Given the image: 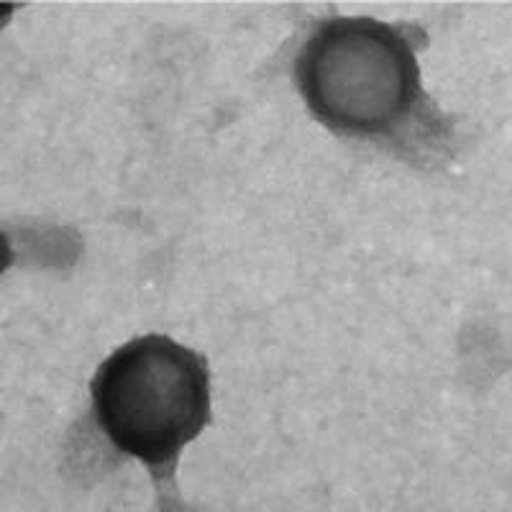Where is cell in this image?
Here are the masks:
<instances>
[{"mask_svg":"<svg viewBox=\"0 0 512 512\" xmlns=\"http://www.w3.org/2000/svg\"><path fill=\"white\" fill-rule=\"evenodd\" d=\"M90 400L108 443L172 484L182 448L210 423L208 359L162 333L131 338L93 374Z\"/></svg>","mask_w":512,"mask_h":512,"instance_id":"cell-2","label":"cell"},{"mask_svg":"<svg viewBox=\"0 0 512 512\" xmlns=\"http://www.w3.org/2000/svg\"><path fill=\"white\" fill-rule=\"evenodd\" d=\"M295 85L333 134H400L423 103L415 39L405 26L367 16L323 18L297 49Z\"/></svg>","mask_w":512,"mask_h":512,"instance_id":"cell-1","label":"cell"}]
</instances>
